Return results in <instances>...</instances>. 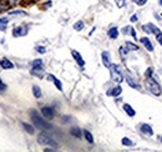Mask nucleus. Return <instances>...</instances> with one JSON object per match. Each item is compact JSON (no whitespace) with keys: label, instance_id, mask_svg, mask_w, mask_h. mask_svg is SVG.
Instances as JSON below:
<instances>
[{"label":"nucleus","instance_id":"58836bf2","mask_svg":"<svg viewBox=\"0 0 162 152\" xmlns=\"http://www.w3.org/2000/svg\"><path fill=\"white\" fill-rule=\"evenodd\" d=\"M142 30H143L145 33H147V34H151V31H150V29H148L147 25H143V26H142Z\"/></svg>","mask_w":162,"mask_h":152},{"label":"nucleus","instance_id":"ddd939ff","mask_svg":"<svg viewBox=\"0 0 162 152\" xmlns=\"http://www.w3.org/2000/svg\"><path fill=\"white\" fill-rule=\"evenodd\" d=\"M124 111L127 114V116L129 117H133L135 115H136V111H135V108L131 106V105H129V104H124Z\"/></svg>","mask_w":162,"mask_h":152},{"label":"nucleus","instance_id":"9d476101","mask_svg":"<svg viewBox=\"0 0 162 152\" xmlns=\"http://www.w3.org/2000/svg\"><path fill=\"white\" fill-rule=\"evenodd\" d=\"M121 92H122V87H121L120 85H117V86H115V87H112L111 90L107 91V95H109V96H112V97H117V96L121 95Z\"/></svg>","mask_w":162,"mask_h":152},{"label":"nucleus","instance_id":"cd10ccee","mask_svg":"<svg viewBox=\"0 0 162 152\" xmlns=\"http://www.w3.org/2000/svg\"><path fill=\"white\" fill-rule=\"evenodd\" d=\"M52 82H54V85H55V86H56V89H58L59 91H62V84H61V81H60L59 79H56V77H54Z\"/></svg>","mask_w":162,"mask_h":152},{"label":"nucleus","instance_id":"39448f33","mask_svg":"<svg viewBox=\"0 0 162 152\" xmlns=\"http://www.w3.org/2000/svg\"><path fill=\"white\" fill-rule=\"evenodd\" d=\"M41 114H43L44 118L52 120L54 116H55V110H54V107H51V106H44V107H41Z\"/></svg>","mask_w":162,"mask_h":152},{"label":"nucleus","instance_id":"c85d7f7f","mask_svg":"<svg viewBox=\"0 0 162 152\" xmlns=\"http://www.w3.org/2000/svg\"><path fill=\"white\" fill-rule=\"evenodd\" d=\"M10 15H28V12L23 10H14V11H10Z\"/></svg>","mask_w":162,"mask_h":152},{"label":"nucleus","instance_id":"ea45409f","mask_svg":"<svg viewBox=\"0 0 162 152\" xmlns=\"http://www.w3.org/2000/svg\"><path fill=\"white\" fill-rule=\"evenodd\" d=\"M51 5H52V2H50V0H49V2H46V3H44V5H43V6H44L45 9H48V8H50Z\"/></svg>","mask_w":162,"mask_h":152},{"label":"nucleus","instance_id":"e433bc0d","mask_svg":"<svg viewBox=\"0 0 162 152\" xmlns=\"http://www.w3.org/2000/svg\"><path fill=\"white\" fill-rule=\"evenodd\" d=\"M147 2H148V0H137L136 4H137V5H140V6H142V5H145Z\"/></svg>","mask_w":162,"mask_h":152},{"label":"nucleus","instance_id":"f704fd0d","mask_svg":"<svg viewBox=\"0 0 162 152\" xmlns=\"http://www.w3.org/2000/svg\"><path fill=\"white\" fill-rule=\"evenodd\" d=\"M6 89V85L4 84V82L2 81V79H0V92H2V91H4Z\"/></svg>","mask_w":162,"mask_h":152},{"label":"nucleus","instance_id":"6e6552de","mask_svg":"<svg viewBox=\"0 0 162 152\" xmlns=\"http://www.w3.org/2000/svg\"><path fill=\"white\" fill-rule=\"evenodd\" d=\"M101 59H102L104 66L109 69L110 65L112 64V62H111V58H110V52H109V51H102V54H101Z\"/></svg>","mask_w":162,"mask_h":152},{"label":"nucleus","instance_id":"2f4dec72","mask_svg":"<svg viewBox=\"0 0 162 152\" xmlns=\"http://www.w3.org/2000/svg\"><path fill=\"white\" fill-rule=\"evenodd\" d=\"M35 50H36L39 54H45V52H46V49H45L44 46H36Z\"/></svg>","mask_w":162,"mask_h":152},{"label":"nucleus","instance_id":"b1692460","mask_svg":"<svg viewBox=\"0 0 162 152\" xmlns=\"http://www.w3.org/2000/svg\"><path fill=\"white\" fill-rule=\"evenodd\" d=\"M85 27V23L84 21H81V20H79V21H76L75 24H74V29L76 30V31H81Z\"/></svg>","mask_w":162,"mask_h":152},{"label":"nucleus","instance_id":"4be33fe9","mask_svg":"<svg viewBox=\"0 0 162 152\" xmlns=\"http://www.w3.org/2000/svg\"><path fill=\"white\" fill-rule=\"evenodd\" d=\"M147 26H148V29H150L151 34H155V35H156V34H158V33L161 31V30L158 29V27H157L155 24H152V23H148V24H147Z\"/></svg>","mask_w":162,"mask_h":152},{"label":"nucleus","instance_id":"bb28decb","mask_svg":"<svg viewBox=\"0 0 162 152\" xmlns=\"http://www.w3.org/2000/svg\"><path fill=\"white\" fill-rule=\"evenodd\" d=\"M121 143H122L124 146H126V147H131V146H133V142H132L130 139H127V137H124V139L121 140Z\"/></svg>","mask_w":162,"mask_h":152},{"label":"nucleus","instance_id":"49530a36","mask_svg":"<svg viewBox=\"0 0 162 152\" xmlns=\"http://www.w3.org/2000/svg\"><path fill=\"white\" fill-rule=\"evenodd\" d=\"M161 142H162V139H161Z\"/></svg>","mask_w":162,"mask_h":152},{"label":"nucleus","instance_id":"9b49d317","mask_svg":"<svg viewBox=\"0 0 162 152\" xmlns=\"http://www.w3.org/2000/svg\"><path fill=\"white\" fill-rule=\"evenodd\" d=\"M140 130H141L142 133H145L147 136H152L153 135V130H152V127L150 125H148V123H142V125L140 126Z\"/></svg>","mask_w":162,"mask_h":152},{"label":"nucleus","instance_id":"79ce46f5","mask_svg":"<svg viewBox=\"0 0 162 152\" xmlns=\"http://www.w3.org/2000/svg\"><path fill=\"white\" fill-rule=\"evenodd\" d=\"M18 2H19V0H9V4L10 5H15V4H18Z\"/></svg>","mask_w":162,"mask_h":152},{"label":"nucleus","instance_id":"423d86ee","mask_svg":"<svg viewBox=\"0 0 162 152\" xmlns=\"http://www.w3.org/2000/svg\"><path fill=\"white\" fill-rule=\"evenodd\" d=\"M28 27L26 26H16L12 29V35H14V37H21L24 35L28 34Z\"/></svg>","mask_w":162,"mask_h":152},{"label":"nucleus","instance_id":"5701e85b","mask_svg":"<svg viewBox=\"0 0 162 152\" xmlns=\"http://www.w3.org/2000/svg\"><path fill=\"white\" fill-rule=\"evenodd\" d=\"M31 66H33V69H44V67H43V60H41V59L34 60V61L31 62Z\"/></svg>","mask_w":162,"mask_h":152},{"label":"nucleus","instance_id":"f257e3e1","mask_svg":"<svg viewBox=\"0 0 162 152\" xmlns=\"http://www.w3.org/2000/svg\"><path fill=\"white\" fill-rule=\"evenodd\" d=\"M30 116H31V120H33V123H34L35 127H39V129L45 130V131L52 130V125H51V123H49L46 121V118L40 116L37 114V111H35V110H31V111H30Z\"/></svg>","mask_w":162,"mask_h":152},{"label":"nucleus","instance_id":"f8f14e48","mask_svg":"<svg viewBox=\"0 0 162 152\" xmlns=\"http://www.w3.org/2000/svg\"><path fill=\"white\" fill-rule=\"evenodd\" d=\"M0 66H2L3 69H5V70H10V69H14V64H12L9 59L6 58H3L2 60H0Z\"/></svg>","mask_w":162,"mask_h":152},{"label":"nucleus","instance_id":"37998d69","mask_svg":"<svg viewBox=\"0 0 162 152\" xmlns=\"http://www.w3.org/2000/svg\"><path fill=\"white\" fill-rule=\"evenodd\" d=\"M45 152H54V148H44Z\"/></svg>","mask_w":162,"mask_h":152},{"label":"nucleus","instance_id":"72a5a7b5","mask_svg":"<svg viewBox=\"0 0 162 152\" xmlns=\"http://www.w3.org/2000/svg\"><path fill=\"white\" fill-rule=\"evenodd\" d=\"M130 31H131V26H125L124 29H122V33L126 35V34H130Z\"/></svg>","mask_w":162,"mask_h":152},{"label":"nucleus","instance_id":"c756f323","mask_svg":"<svg viewBox=\"0 0 162 152\" xmlns=\"http://www.w3.org/2000/svg\"><path fill=\"white\" fill-rule=\"evenodd\" d=\"M117 8H124L126 5V0H115Z\"/></svg>","mask_w":162,"mask_h":152},{"label":"nucleus","instance_id":"7c9ffc66","mask_svg":"<svg viewBox=\"0 0 162 152\" xmlns=\"http://www.w3.org/2000/svg\"><path fill=\"white\" fill-rule=\"evenodd\" d=\"M152 74H153V69H152V67H148L147 70H146V72H145V76H146V77H151Z\"/></svg>","mask_w":162,"mask_h":152},{"label":"nucleus","instance_id":"393cba45","mask_svg":"<svg viewBox=\"0 0 162 152\" xmlns=\"http://www.w3.org/2000/svg\"><path fill=\"white\" fill-rule=\"evenodd\" d=\"M8 23H9L8 18H0V30H5Z\"/></svg>","mask_w":162,"mask_h":152},{"label":"nucleus","instance_id":"a211bd4d","mask_svg":"<svg viewBox=\"0 0 162 152\" xmlns=\"http://www.w3.org/2000/svg\"><path fill=\"white\" fill-rule=\"evenodd\" d=\"M33 94H34V97L35 99H41V96H43L41 89H40L37 85H34L33 86Z\"/></svg>","mask_w":162,"mask_h":152},{"label":"nucleus","instance_id":"dca6fc26","mask_svg":"<svg viewBox=\"0 0 162 152\" xmlns=\"http://www.w3.org/2000/svg\"><path fill=\"white\" fill-rule=\"evenodd\" d=\"M70 133H71V136L75 137V139H81V137H83V131H81L79 127H71Z\"/></svg>","mask_w":162,"mask_h":152},{"label":"nucleus","instance_id":"412c9836","mask_svg":"<svg viewBox=\"0 0 162 152\" xmlns=\"http://www.w3.org/2000/svg\"><path fill=\"white\" fill-rule=\"evenodd\" d=\"M23 127H24V130L28 132V133H30V135H33L34 132H35V129H34V126H31L30 123H26V122H23Z\"/></svg>","mask_w":162,"mask_h":152},{"label":"nucleus","instance_id":"4c0bfd02","mask_svg":"<svg viewBox=\"0 0 162 152\" xmlns=\"http://www.w3.org/2000/svg\"><path fill=\"white\" fill-rule=\"evenodd\" d=\"M130 20H131V23H136V21L139 20V18H137L136 14H133V15L131 16V19H130Z\"/></svg>","mask_w":162,"mask_h":152},{"label":"nucleus","instance_id":"f03ea898","mask_svg":"<svg viewBox=\"0 0 162 152\" xmlns=\"http://www.w3.org/2000/svg\"><path fill=\"white\" fill-rule=\"evenodd\" d=\"M37 142L40 145H43V146H52V147H55V148L59 147V143L55 140H54L49 133H46V132L39 133V136H37Z\"/></svg>","mask_w":162,"mask_h":152},{"label":"nucleus","instance_id":"0eeeda50","mask_svg":"<svg viewBox=\"0 0 162 152\" xmlns=\"http://www.w3.org/2000/svg\"><path fill=\"white\" fill-rule=\"evenodd\" d=\"M71 55H72L74 60L77 62V65H79L81 69H84V66H85V61H84L83 56H81V54H80L79 51H76V50H72V51H71Z\"/></svg>","mask_w":162,"mask_h":152},{"label":"nucleus","instance_id":"7ed1b4c3","mask_svg":"<svg viewBox=\"0 0 162 152\" xmlns=\"http://www.w3.org/2000/svg\"><path fill=\"white\" fill-rule=\"evenodd\" d=\"M147 85H148V90H150L155 96H160L162 94V86H160V84L153 76L147 77Z\"/></svg>","mask_w":162,"mask_h":152},{"label":"nucleus","instance_id":"a18cd8bd","mask_svg":"<svg viewBox=\"0 0 162 152\" xmlns=\"http://www.w3.org/2000/svg\"><path fill=\"white\" fill-rule=\"evenodd\" d=\"M132 2H133V3H136V2H137V0H132Z\"/></svg>","mask_w":162,"mask_h":152},{"label":"nucleus","instance_id":"473e14b6","mask_svg":"<svg viewBox=\"0 0 162 152\" xmlns=\"http://www.w3.org/2000/svg\"><path fill=\"white\" fill-rule=\"evenodd\" d=\"M156 40H157V43L162 46V33L160 31L158 34H156Z\"/></svg>","mask_w":162,"mask_h":152},{"label":"nucleus","instance_id":"a878e982","mask_svg":"<svg viewBox=\"0 0 162 152\" xmlns=\"http://www.w3.org/2000/svg\"><path fill=\"white\" fill-rule=\"evenodd\" d=\"M126 48H127L129 50H131V51H137V50H139V46H137L136 44L131 43V41H127V43H126Z\"/></svg>","mask_w":162,"mask_h":152},{"label":"nucleus","instance_id":"6ab92c4d","mask_svg":"<svg viewBox=\"0 0 162 152\" xmlns=\"http://www.w3.org/2000/svg\"><path fill=\"white\" fill-rule=\"evenodd\" d=\"M83 135H84L85 140H86L89 143H93V136H92V133H91L90 131H87V130H84V131H83Z\"/></svg>","mask_w":162,"mask_h":152},{"label":"nucleus","instance_id":"c03bdc74","mask_svg":"<svg viewBox=\"0 0 162 152\" xmlns=\"http://www.w3.org/2000/svg\"><path fill=\"white\" fill-rule=\"evenodd\" d=\"M158 3H160V5H162V0H158Z\"/></svg>","mask_w":162,"mask_h":152},{"label":"nucleus","instance_id":"f3484780","mask_svg":"<svg viewBox=\"0 0 162 152\" xmlns=\"http://www.w3.org/2000/svg\"><path fill=\"white\" fill-rule=\"evenodd\" d=\"M129 49L126 48V46H120V49H118V52H120V56H121V59L122 60H126V58H127V55H129Z\"/></svg>","mask_w":162,"mask_h":152},{"label":"nucleus","instance_id":"1a4fd4ad","mask_svg":"<svg viewBox=\"0 0 162 152\" xmlns=\"http://www.w3.org/2000/svg\"><path fill=\"white\" fill-rule=\"evenodd\" d=\"M140 41L143 44V46L147 49V51H150V52H152V51H153V45H152V43H151V40L148 39L147 36L141 37V39H140Z\"/></svg>","mask_w":162,"mask_h":152},{"label":"nucleus","instance_id":"4468645a","mask_svg":"<svg viewBox=\"0 0 162 152\" xmlns=\"http://www.w3.org/2000/svg\"><path fill=\"white\" fill-rule=\"evenodd\" d=\"M126 82L127 84L132 87V89H135V90H141V86H140V84H137L136 81H135L131 76H126Z\"/></svg>","mask_w":162,"mask_h":152},{"label":"nucleus","instance_id":"20e7f679","mask_svg":"<svg viewBox=\"0 0 162 152\" xmlns=\"http://www.w3.org/2000/svg\"><path fill=\"white\" fill-rule=\"evenodd\" d=\"M109 70L111 72V77H112L114 81H116V82H122L124 81V75H122V72H121V69H120L118 65L111 64Z\"/></svg>","mask_w":162,"mask_h":152},{"label":"nucleus","instance_id":"aec40b11","mask_svg":"<svg viewBox=\"0 0 162 152\" xmlns=\"http://www.w3.org/2000/svg\"><path fill=\"white\" fill-rule=\"evenodd\" d=\"M31 74L37 76L39 79H44V69H33Z\"/></svg>","mask_w":162,"mask_h":152},{"label":"nucleus","instance_id":"a19ab883","mask_svg":"<svg viewBox=\"0 0 162 152\" xmlns=\"http://www.w3.org/2000/svg\"><path fill=\"white\" fill-rule=\"evenodd\" d=\"M70 120V116H62V122H69Z\"/></svg>","mask_w":162,"mask_h":152},{"label":"nucleus","instance_id":"2eb2a0df","mask_svg":"<svg viewBox=\"0 0 162 152\" xmlns=\"http://www.w3.org/2000/svg\"><path fill=\"white\" fill-rule=\"evenodd\" d=\"M107 35H109V37H110V39H112V40L117 39V37H118V29H117L116 26L110 27L109 31H107Z\"/></svg>","mask_w":162,"mask_h":152},{"label":"nucleus","instance_id":"c9c22d12","mask_svg":"<svg viewBox=\"0 0 162 152\" xmlns=\"http://www.w3.org/2000/svg\"><path fill=\"white\" fill-rule=\"evenodd\" d=\"M130 34L132 35V37L135 39V40H136L137 39V35H136V31H135V29H133V27L131 26V31H130Z\"/></svg>","mask_w":162,"mask_h":152}]
</instances>
